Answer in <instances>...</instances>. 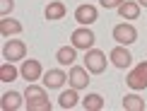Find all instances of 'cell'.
Listing matches in <instances>:
<instances>
[{"mask_svg":"<svg viewBox=\"0 0 147 111\" xmlns=\"http://www.w3.org/2000/svg\"><path fill=\"white\" fill-rule=\"evenodd\" d=\"M24 99H27V109L29 111H51V102L46 97V89L39 85L29 82L24 89Z\"/></svg>","mask_w":147,"mask_h":111,"instance_id":"cell-1","label":"cell"},{"mask_svg":"<svg viewBox=\"0 0 147 111\" xmlns=\"http://www.w3.org/2000/svg\"><path fill=\"white\" fill-rule=\"evenodd\" d=\"M106 53L99 51V48H89V51H84V68H87L89 72H94V75H101L104 70H106Z\"/></svg>","mask_w":147,"mask_h":111,"instance_id":"cell-2","label":"cell"},{"mask_svg":"<svg viewBox=\"0 0 147 111\" xmlns=\"http://www.w3.org/2000/svg\"><path fill=\"white\" fill-rule=\"evenodd\" d=\"M125 85H128L130 89H135V92L147 89V60L138 63L130 72H128V75H125Z\"/></svg>","mask_w":147,"mask_h":111,"instance_id":"cell-3","label":"cell"},{"mask_svg":"<svg viewBox=\"0 0 147 111\" xmlns=\"http://www.w3.org/2000/svg\"><path fill=\"white\" fill-rule=\"evenodd\" d=\"M70 41H72L75 48H80V51H89L96 39H94V32H92L89 27H80V29H75V32L70 34Z\"/></svg>","mask_w":147,"mask_h":111,"instance_id":"cell-4","label":"cell"},{"mask_svg":"<svg viewBox=\"0 0 147 111\" xmlns=\"http://www.w3.org/2000/svg\"><path fill=\"white\" fill-rule=\"evenodd\" d=\"M113 41H118V44H123V46H130V44H135L138 41V29L133 27V24H116L113 27Z\"/></svg>","mask_w":147,"mask_h":111,"instance_id":"cell-5","label":"cell"},{"mask_svg":"<svg viewBox=\"0 0 147 111\" xmlns=\"http://www.w3.org/2000/svg\"><path fill=\"white\" fill-rule=\"evenodd\" d=\"M96 17H99V10H96V5H92V3H84V5H80V7L75 10V22L80 24V27L94 24Z\"/></svg>","mask_w":147,"mask_h":111,"instance_id":"cell-6","label":"cell"},{"mask_svg":"<svg viewBox=\"0 0 147 111\" xmlns=\"http://www.w3.org/2000/svg\"><path fill=\"white\" fill-rule=\"evenodd\" d=\"M24 56H27V44L24 41H5V46H3L5 60L15 63V60H24Z\"/></svg>","mask_w":147,"mask_h":111,"instance_id":"cell-7","label":"cell"},{"mask_svg":"<svg viewBox=\"0 0 147 111\" xmlns=\"http://www.w3.org/2000/svg\"><path fill=\"white\" fill-rule=\"evenodd\" d=\"M20 75L27 80V82H36V80H41V77H44V68H41V63H39V60L29 58V60H22Z\"/></svg>","mask_w":147,"mask_h":111,"instance_id":"cell-8","label":"cell"},{"mask_svg":"<svg viewBox=\"0 0 147 111\" xmlns=\"http://www.w3.org/2000/svg\"><path fill=\"white\" fill-rule=\"evenodd\" d=\"M68 82H70V87H75V89H84L92 82L89 80V70L82 68V65H72L70 72H68Z\"/></svg>","mask_w":147,"mask_h":111,"instance_id":"cell-9","label":"cell"},{"mask_svg":"<svg viewBox=\"0 0 147 111\" xmlns=\"http://www.w3.org/2000/svg\"><path fill=\"white\" fill-rule=\"evenodd\" d=\"M109 60H111L116 68L125 70V68L133 63V56H130V51H128V46L118 44V46H113V48H111V53H109Z\"/></svg>","mask_w":147,"mask_h":111,"instance_id":"cell-10","label":"cell"},{"mask_svg":"<svg viewBox=\"0 0 147 111\" xmlns=\"http://www.w3.org/2000/svg\"><path fill=\"white\" fill-rule=\"evenodd\" d=\"M68 82V75H65L63 70H48V72H44V87H48V89H58V87H63V85Z\"/></svg>","mask_w":147,"mask_h":111,"instance_id":"cell-11","label":"cell"},{"mask_svg":"<svg viewBox=\"0 0 147 111\" xmlns=\"http://www.w3.org/2000/svg\"><path fill=\"white\" fill-rule=\"evenodd\" d=\"M65 12H68L65 3H60V0H53V3H48V5H46L44 17H46L48 22H56V20H63V17H65Z\"/></svg>","mask_w":147,"mask_h":111,"instance_id":"cell-12","label":"cell"},{"mask_svg":"<svg viewBox=\"0 0 147 111\" xmlns=\"http://www.w3.org/2000/svg\"><path fill=\"white\" fill-rule=\"evenodd\" d=\"M140 7H142V5H140L138 0H135V3L125 0V3H121L116 10H118V15H121V17H123V20L128 22V20H138V17H140Z\"/></svg>","mask_w":147,"mask_h":111,"instance_id":"cell-13","label":"cell"},{"mask_svg":"<svg viewBox=\"0 0 147 111\" xmlns=\"http://www.w3.org/2000/svg\"><path fill=\"white\" fill-rule=\"evenodd\" d=\"M56 60L60 65H75V60H77V48L75 46H63V48H58L56 51Z\"/></svg>","mask_w":147,"mask_h":111,"instance_id":"cell-14","label":"cell"},{"mask_svg":"<svg viewBox=\"0 0 147 111\" xmlns=\"http://www.w3.org/2000/svg\"><path fill=\"white\" fill-rule=\"evenodd\" d=\"M22 32V22L20 20H12V17H3L0 20V34L3 36H15Z\"/></svg>","mask_w":147,"mask_h":111,"instance_id":"cell-15","label":"cell"},{"mask_svg":"<svg viewBox=\"0 0 147 111\" xmlns=\"http://www.w3.org/2000/svg\"><path fill=\"white\" fill-rule=\"evenodd\" d=\"M0 106H3L5 111H17V109H22V94H20V92H5Z\"/></svg>","mask_w":147,"mask_h":111,"instance_id":"cell-16","label":"cell"},{"mask_svg":"<svg viewBox=\"0 0 147 111\" xmlns=\"http://www.w3.org/2000/svg\"><path fill=\"white\" fill-rule=\"evenodd\" d=\"M80 102H82V99L77 97V89H75V87L68 89V92H63V94L58 97V106H60V109H75Z\"/></svg>","mask_w":147,"mask_h":111,"instance_id":"cell-17","label":"cell"},{"mask_svg":"<svg viewBox=\"0 0 147 111\" xmlns=\"http://www.w3.org/2000/svg\"><path fill=\"white\" fill-rule=\"evenodd\" d=\"M80 104H82L84 111H101L104 109V97L101 94H87Z\"/></svg>","mask_w":147,"mask_h":111,"instance_id":"cell-18","label":"cell"},{"mask_svg":"<svg viewBox=\"0 0 147 111\" xmlns=\"http://www.w3.org/2000/svg\"><path fill=\"white\" fill-rule=\"evenodd\" d=\"M17 75H20V70H17L10 60H5V63L0 65V82H15Z\"/></svg>","mask_w":147,"mask_h":111,"instance_id":"cell-19","label":"cell"},{"mask_svg":"<svg viewBox=\"0 0 147 111\" xmlns=\"http://www.w3.org/2000/svg\"><path fill=\"white\" fill-rule=\"evenodd\" d=\"M123 109L125 111H142L145 109V102L140 99L138 94H125L123 97Z\"/></svg>","mask_w":147,"mask_h":111,"instance_id":"cell-20","label":"cell"},{"mask_svg":"<svg viewBox=\"0 0 147 111\" xmlns=\"http://www.w3.org/2000/svg\"><path fill=\"white\" fill-rule=\"evenodd\" d=\"M12 7H15V0H0V15L3 17H7L12 12Z\"/></svg>","mask_w":147,"mask_h":111,"instance_id":"cell-21","label":"cell"},{"mask_svg":"<svg viewBox=\"0 0 147 111\" xmlns=\"http://www.w3.org/2000/svg\"><path fill=\"white\" fill-rule=\"evenodd\" d=\"M99 3H101V7H106V10H109V7H118V5H121V3H125V0H99Z\"/></svg>","mask_w":147,"mask_h":111,"instance_id":"cell-22","label":"cell"},{"mask_svg":"<svg viewBox=\"0 0 147 111\" xmlns=\"http://www.w3.org/2000/svg\"><path fill=\"white\" fill-rule=\"evenodd\" d=\"M138 3H140V5H145V7H147V0H138Z\"/></svg>","mask_w":147,"mask_h":111,"instance_id":"cell-23","label":"cell"}]
</instances>
